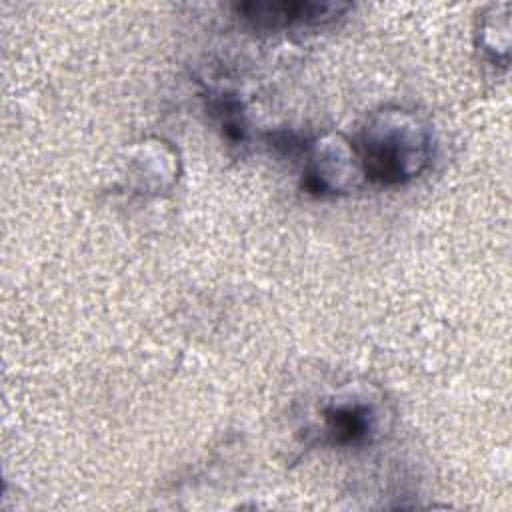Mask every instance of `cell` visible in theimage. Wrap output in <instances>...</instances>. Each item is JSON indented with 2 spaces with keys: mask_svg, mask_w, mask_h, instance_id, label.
I'll return each mask as SVG.
<instances>
[{
  "mask_svg": "<svg viewBox=\"0 0 512 512\" xmlns=\"http://www.w3.org/2000/svg\"><path fill=\"white\" fill-rule=\"evenodd\" d=\"M364 178L398 186L418 178L430 164L434 140L430 124L414 110L384 106L372 112L354 142Z\"/></svg>",
  "mask_w": 512,
  "mask_h": 512,
  "instance_id": "1",
  "label": "cell"
},
{
  "mask_svg": "<svg viewBox=\"0 0 512 512\" xmlns=\"http://www.w3.org/2000/svg\"><path fill=\"white\" fill-rule=\"evenodd\" d=\"M392 420V406L378 386L346 382L320 396L306 436L322 446L362 448L380 442L390 432Z\"/></svg>",
  "mask_w": 512,
  "mask_h": 512,
  "instance_id": "2",
  "label": "cell"
},
{
  "mask_svg": "<svg viewBox=\"0 0 512 512\" xmlns=\"http://www.w3.org/2000/svg\"><path fill=\"white\" fill-rule=\"evenodd\" d=\"M302 154V190L312 196H344L366 180L356 144L342 132H324L308 140Z\"/></svg>",
  "mask_w": 512,
  "mask_h": 512,
  "instance_id": "3",
  "label": "cell"
},
{
  "mask_svg": "<svg viewBox=\"0 0 512 512\" xmlns=\"http://www.w3.org/2000/svg\"><path fill=\"white\" fill-rule=\"evenodd\" d=\"M350 10L332 0H250L234 4V14L252 30L280 32L294 28H322Z\"/></svg>",
  "mask_w": 512,
  "mask_h": 512,
  "instance_id": "4",
  "label": "cell"
},
{
  "mask_svg": "<svg viewBox=\"0 0 512 512\" xmlns=\"http://www.w3.org/2000/svg\"><path fill=\"white\" fill-rule=\"evenodd\" d=\"M124 174L128 188L136 194L168 192L180 178L182 164L172 142L160 136H148L126 148Z\"/></svg>",
  "mask_w": 512,
  "mask_h": 512,
  "instance_id": "5",
  "label": "cell"
},
{
  "mask_svg": "<svg viewBox=\"0 0 512 512\" xmlns=\"http://www.w3.org/2000/svg\"><path fill=\"white\" fill-rule=\"evenodd\" d=\"M476 44L494 66H508L510 56V4H488L476 24Z\"/></svg>",
  "mask_w": 512,
  "mask_h": 512,
  "instance_id": "6",
  "label": "cell"
}]
</instances>
